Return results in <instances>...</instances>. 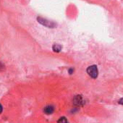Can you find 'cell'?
I'll return each instance as SVG.
<instances>
[{"label": "cell", "mask_w": 123, "mask_h": 123, "mask_svg": "<svg viewBox=\"0 0 123 123\" xmlns=\"http://www.w3.org/2000/svg\"><path fill=\"white\" fill-rule=\"evenodd\" d=\"M3 111V106H2V104H0V114H1Z\"/></svg>", "instance_id": "obj_8"}, {"label": "cell", "mask_w": 123, "mask_h": 123, "mask_svg": "<svg viewBox=\"0 0 123 123\" xmlns=\"http://www.w3.org/2000/svg\"><path fill=\"white\" fill-rule=\"evenodd\" d=\"M68 73H69L70 75H72V74L74 73V69H73V68H70V69L68 70Z\"/></svg>", "instance_id": "obj_7"}, {"label": "cell", "mask_w": 123, "mask_h": 123, "mask_svg": "<svg viewBox=\"0 0 123 123\" xmlns=\"http://www.w3.org/2000/svg\"><path fill=\"white\" fill-rule=\"evenodd\" d=\"M57 123H69V122L68 121L67 118L65 117H62L58 119Z\"/></svg>", "instance_id": "obj_6"}, {"label": "cell", "mask_w": 123, "mask_h": 123, "mask_svg": "<svg viewBox=\"0 0 123 123\" xmlns=\"http://www.w3.org/2000/svg\"><path fill=\"white\" fill-rule=\"evenodd\" d=\"M119 104H122V105H123V98H121L119 101V102H118Z\"/></svg>", "instance_id": "obj_9"}, {"label": "cell", "mask_w": 123, "mask_h": 123, "mask_svg": "<svg viewBox=\"0 0 123 123\" xmlns=\"http://www.w3.org/2000/svg\"><path fill=\"white\" fill-rule=\"evenodd\" d=\"M52 49L55 52H59L62 50V46L59 44H54L52 46Z\"/></svg>", "instance_id": "obj_5"}, {"label": "cell", "mask_w": 123, "mask_h": 123, "mask_svg": "<svg viewBox=\"0 0 123 123\" xmlns=\"http://www.w3.org/2000/svg\"><path fill=\"white\" fill-rule=\"evenodd\" d=\"M73 104L76 106H81L84 104V101L82 96H76L73 98Z\"/></svg>", "instance_id": "obj_3"}, {"label": "cell", "mask_w": 123, "mask_h": 123, "mask_svg": "<svg viewBox=\"0 0 123 123\" xmlns=\"http://www.w3.org/2000/svg\"><path fill=\"white\" fill-rule=\"evenodd\" d=\"M87 73L88 74L89 76H91L92 78H96L98 77V68H97V66L96 65H91L89 66L87 70Z\"/></svg>", "instance_id": "obj_1"}, {"label": "cell", "mask_w": 123, "mask_h": 123, "mask_svg": "<svg viewBox=\"0 0 123 123\" xmlns=\"http://www.w3.org/2000/svg\"><path fill=\"white\" fill-rule=\"evenodd\" d=\"M54 111V107L52 105H48V106H45L43 109V112L48 115L51 114Z\"/></svg>", "instance_id": "obj_4"}, {"label": "cell", "mask_w": 123, "mask_h": 123, "mask_svg": "<svg viewBox=\"0 0 123 123\" xmlns=\"http://www.w3.org/2000/svg\"><path fill=\"white\" fill-rule=\"evenodd\" d=\"M37 20L39 23H41V25L47 27V28H54L56 26V24L54 23V22L52 21H49L46 19H44L43 18H41V17H38L37 18Z\"/></svg>", "instance_id": "obj_2"}]
</instances>
